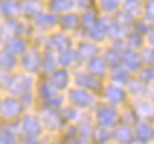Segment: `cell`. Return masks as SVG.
<instances>
[{
    "label": "cell",
    "instance_id": "1",
    "mask_svg": "<svg viewBox=\"0 0 154 144\" xmlns=\"http://www.w3.org/2000/svg\"><path fill=\"white\" fill-rule=\"evenodd\" d=\"M35 95H36L38 106L60 109L61 106H64L67 103L66 93H63L60 90H57L55 87H52L45 77H38L36 87H35Z\"/></svg>",
    "mask_w": 154,
    "mask_h": 144
},
{
    "label": "cell",
    "instance_id": "37",
    "mask_svg": "<svg viewBox=\"0 0 154 144\" xmlns=\"http://www.w3.org/2000/svg\"><path fill=\"white\" fill-rule=\"evenodd\" d=\"M119 2L121 0H99L100 8L105 12H115L116 9L119 8Z\"/></svg>",
    "mask_w": 154,
    "mask_h": 144
},
{
    "label": "cell",
    "instance_id": "38",
    "mask_svg": "<svg viewBox=\"0 0 154 144\" xmlns=\"http://www.w3.org/2000/svg\"><path fill=\"white\" fill-rule=\"evenodd\" d=\"M146 16L148 17V20H154V0L153 2H150V3L147 5Z\"/></svg>",
    "mask_w": 154,
    "mask_h": 144
},
{
    "label": "cell",
    "instance_id": "22",
    "mask_svg": "<svg viewBox=\"0 0 154 144\" xmlns=\"http://www.w3.org/2000/svg\"><path fill=\"white\" fill-rule=\"evenodd\" d=\"M60 67L58 64V55L54 54L51 51H45L42 52V67H41V77H48L52 71H55Z\"/></svg>",
    "mask_w": 154,
    "mask_h": 144
},
{
    "label": "cell",
    "instance_id": "17",
    "mask_svg": "<svg viewBox=\"0 0 154 144\" xmlns=\"http://www.w3.org/2000/svg\"><path fill=\"white\" fill-rule=\"evenodd\" d=\"M113 141L116 144H132L135 141L134 130L129 125L118 124L113 128Z\"/></svg>",
    "mask_w": 154,
    "mask_h": 144
},
{
    "label": "cell",
    "instance_id": "14",
    "mask_svg": "<svg viewBox=\"0 0 154 144\" xmlns=\"http://www.w3.org/2000/svg\"><path fill=\"white\" fill-rule=\"evenodd\" d=\"M19 70V57L9 52L6 48L0 47V71L15 73Z\"/></svg>",
    "mask_w": 154,
    "mask_h": 144
},
{
    "label": "cell",
    "instance_id": "27",
    "mask_svg": "<svg viewBox=\"0 0 154 144\" xmlns=\"http://www.w3.org/2000/svg\"><path fill=\"white\" fill-rule=\"evenodd\" d=\"M109 76H111V83H115V85H119V86H127L129 83V80L132 79L131 73L127 68L122 67V66L111 68L109 70Z\"/></svg>",
    "mask_w": 154,
    "mask_h": 144
},
{
    "label": "cell",
    "instance_id": "33",
    "mask_svg": "<svg viewBox=\"0 0 154 144\" xmlns=\"http://www.w3.org/2000/svg\"><path fill=\"white\" fill-rule=\"evenodd\" d=\"M97 22H99V17H97V15L94 13L92 9H87L85 13L80 16V26H83V28H85L86 32H87V31H90V29H92Z\"/></svg>",
    "mask_w": 154,
    "mask_h": 144
},
{
    "label": "cell",
    "instance_id": "28",
    "mask_svg": "<svg viewBox=\"0 0 154 144\" xmlns=\"http://www.w3.org/2000/svg\"><path fill=\"white\" fill-rule=\"evenodd\" d=\"M79 55H77V51L76 48L70 47L67 50H64L63 52L58 54V64L60 67H64V68H71L73 66H76L79 63Z\"/></svg>",
    "mask_w": 154,
    "mask_h": 144
},
{
    "label": "cell",
    "instance_id": "32",
    "mask_svg": "<svg viewBox=\"0 0 154 144\" xmlns=\"http://www.w3.org/2000/svg\"><path fill=\"white\" fill-rule=\"evenodd\" d=\"M125 45H127V50H132V51H138L143 50V36L140 32H129L125 36Z\"/></svg>",
    "mask_w": 154,
    "mask_h": 144
},
{
    "label": "cell",
    "instance_id": "7",
    "mask_svg": "<svg viewBox=\"0 0 154 144\" xmlns=\"http://www.w3.org/2000/svg\"><path fill=\"white\" fill-rule=\"evenodd\" d=\"M119 117L121 112L118 108L106 102H97L94 106V122L97 127L115 128L119 124Z\"/></svg>",
    "mask_w": 154,
    "mask_h": 144
},
{
    "label": "cell",
    "instance_id": "21",
    "mask_svg": "<svg viewBox=\"0 0 154 144\" xmlns=\"http://www.w3.org/2000/svg\"><path fill=\"white\" fill-rule=\"evenodd\" d=\"M45 6H47V10H50L51 13L61 16L64 13L71 12V9L76 6V2L74 0H48Z\"/></svg>",
    "mask_w": 154,
    "mask_h": 144
},
{
    "label": "cell",
    "instance_id": "4",
    "mask_svg": "<svg viewBox=\"0 0 154 144\" xmlns=\"http://www.w3.org/2000/svg\"><path fill=\"white\" fill-rule=\"evenodd\" d=\"M28 109L19 98L0 93V122H17Z\"/></svg>",
    "mask_w": 154,
    "mask_h": 144
},
{
    "label": "cell",
    "instance_id": "10",
    "mask_svg": "<svg viewBox=\"0 0 154 144\" xmlns=\"http://www.w3.org/2000/svg\"><path fill=\"white\" fill-rule=\"evenodd\" d=\"M71 47V39L70 36L66 32H52V34H48L45 38H44L42 42V50L45 51H51L54 54H60L64 50H67Z\"/></svg>",
    "mask_w": 154,
    "mask_h": 144
},
{
    "label": "cell",
    "instance_id": "29",
    "mask_svg": "<svg viewBox=\"0 0 154 144\" xmlns=\"http://www.w3.org/2000/svg\"><path fill=\"white\" fill-rule=\"evenodd\" d=\"M60 115H61V118H63V121L66 122V125L67 124H74V122H77L79 119L82 118L80 117V111L77 109V108H74V106H71L70 103H66L64 106H61Z\"/></svg>",
    "mask_w": 154,
    "mask_h": 144
},
{
    "label": "cell",
    "instance_id": "26",
    "mask_svg": "<svg viewBox=\"0 0 154 144\" xmlns=\"http://www.w3.org/2000/svg\"><path fill=\"white\" fill-rule=\"evenodd\" d=\"M76 128H77V134H79V140L80 141H89L94 130L93 121L90 118H80L77 121Z\"/></svg>",
    "mask_w": 154,
    "mask_h": 144
},
{
    "label": "cell",
    "instance_id": "3",
    "mask_svg": "<svg viewBox=\"0 0 154 144\" xmlns=\"http://www.w3.org/2000/svg\"><path fill=\"white\" fill-rule=\"evenodd\" d=\"M42 52L41 45L31 42L29 48L19 57V70L29 76L39 77L42 67Z\"/></svg>",
    "mask_w": 154,
    "mask_h": 144
},
{
    "label": "cell",
    "instance_id": "34",
    "mask_svg": "<svg viewBox=\"0 0 154 144\" xmlns=\"http://www.w3.org/2000/svg\"><path fill=\"white\" fill-rule=\"evenodd\" d=\"M147 90V86L138 79V77H132L129 80V83L127 85V92L134 96H144Z\"/></svg>",
    "mask_w": 154,
    "mask_h": 144
},
{
    "label": "cell",
    "instance_id": "19",
    "mask_svg": "<svg viewBox=\"0 0 154 144\" xmlns=\"http://www.w3.org/2000/svg\"><path fill=\"white\" fill-rule=\"evenodd\" d=\"M0 9L3 19L22 17V3L19 0H0Z\"/></svg>",
    "mask_w": 154,
    "mask_h": 144
},
{
    "label": "cell",
    "instance_id": "35",
    "mask_svg": "<svg viewBox=\"0 0 154 144\" xmlns=\"http://www.w3.org/2000/svg\"><path fill=\"white\" fill-rule=\"evenodd\" d=\"M141 64L146 67H154V47H146L140 51Z\"/></svg>",
    "mask_w": 154,
    "mask_h": 144
},
{
    "label": "cell",
    "instance_id": "42",
    "mask_svg": "<svg viewBox=\"0 0 154 144\" xmlns=\"http://www.w3.org/2000/svg\"><path fill=\"white\" fill-rule=\"evenodd\" d=\"M60 144H64V143H60Z\"/></svg>",
    "mask_w": 154,
    "mask_h": 144
},
{
    "label": "cell",
    "instance_id": "12",
    "mask_svg": "<svg viewBox=\"0 0 154 144\" xmlns=\"http://www.w3.org/2000/svg\"><path fill=\"white\" fill-rule=\"evenodd\" d=\"M102 96L106 103H109L112 106L118 108V106L124 105V103L127 102V99H128V92L124 89V86L115 85V83H109V85H105Z\"/></svg>",
    "mask_w": 154,
    "mask_h": 144
},
{
    "label": "cell",
    "instance_id": "2",
    "mask_svg": "<svg viewBox=\"0 0 154 144\" xmlns=\"http://www.w3.org/2000/svg\"><path fill=\"white\" fill-rule=\"evenodd\" d=\"M17 131H19V138L25 141H41L45 136L35 109L25 112V115L17 121Z\"/></svg>",
    "mask_w": 154,
    "mask_h": 144
},
{
    "label": "cell",
    "instance_id": "11",
    "mask_svg": "<svg viewBox=\"0 0 154 144\" xmlns=\"http://www.w3.org/2000/svg\"><path fill=\"white\" fill-rule=\"evenodd\" d=\"M45 79L50 82V85L52 87H55L57 90H60L63 93H66L73 85V74H71L70 68L58 67L55 71H52L51 74L48 77H45Z\"/></svg>",
    "mask_w": 154,
    "mask_h": 144
},
{
    "label": "cell",
    "instance_id": "5",
    "mask_svg": "<svg viewBox=\"0 0 154 144\" xmlns=\"http://www.w3.org/2000/svg\"><path fill=\"white\" fill-rule=\"evenodd\" d=\"M28 28H31L29 20H22L20 17H9L0 22V47L16 36H29Z\"/></svg>",
    "mask_w": 154,
    "mask_h": 144
},
{
    "label": "cell",
    "instance_id": "23",
    "mask_svg": "<svg viewBox=\"0 0 154 144\" xmlns=\"http://www.w3.org/2000/svg\"><path fill=\"white\" fill-rule=\"evenodd\" d=\"M29 45H31V42H29V39H28L26 36H16V38L10 39L9 42H6L5 45H2V47L6 48L9 52H12L13 55L20 57V55L29 48Z\"/></svg>",
    "mask_w": 154,
    "mask_h": 144
},
{
    "label": "cell",
    "instance_id": "39",
    "mask_svg": "<svg viewBox=\"0 0 154 144\" xmlns=\"http://www.w3.org/2000/svg\"><path fill=\"white\" fill-rule=\"evenodd\" d=\"M77 144H93V143H92V141L89 140V141H79Z\"/></svg>",
    "mask_w": 154,
    "mask_h": 144
},
{
    "label": "cell",
    "instance_id": "13",
    "mask_svg": "<svg viewBox=\"0 0 154 144\" xmlns=\"http://www.w3.org/2000/svg\"><path fill=\"white\" fill-rule=\"evenodd\" d=\"M29 22H31V25H32L34 29L36 28L38 31H48V29L54 28L55 25H58V16L51 13L47 9H42Z\"/></svg>",
    "mask_w": 154,
    "mask_h": 144
},
{
    "label": "cell",
    "instance_id": "36",
    "mask_svg": "<svg viewBox=\"0 0 154 144\" xmlns=\"http://www.w3.org/2000/svg\"><path fill=\"white\" fill-rule=\"evenodd\" d=\"M138 79L148 86L151 82H154V67H141L138 71Z\"/></svg>",
    "mask_w": 154,
    "mask_h": 144
},
{
    "label": "cell",
    "instance_id": "20",
    "mask_svg": "<svg viewBox=\"0 0 154 144\" xmlns=\"http://www.w3.org/2000/svg\"><path fill=\"white\" fill-rule=\"evenodd\" d=\"M86 66H87L86 70H87L90 74H93L94 77H97V79H103V77L109 73V70H111V68L108 67V64H106V61L103 60L102 55L94 57V58L90 60Z\"/></svg>",
    "mask_w": 154,
    "mask_h": 144
},
{
    "label": "cell",
    "instance_id": "6",
    "mask_svg": "<svg viewBox=\"0 0 154 144\" xmlns=\"http://www.w3.org/2000/svg\"><path fill=\"white\" fill-rule=\"evenodd\" d=\"M35 112L41 121L45 134H58L66 127V122L63 121L60 115V109H52L45 106H36Z\"/></svg>",
    "mask_w": 154,
    "mask_h": 144
},
{
    "label": "cell",
    "instance_id": "25",
    "mask_svg": "<svg viewBox=\"0 0 154 144\" xmlns=\"http://www.w3.org/2000/svg\"><path fill=\"white\" fill-rule=\"evenodd\" d=\"M58 25L61 26L63 32L64 31H76L80 26V16L74 12H69L58 16Z\"/></svg>",
    "mask_w": 154,
    "mask_h": 144
},
{
    "label": "cell",
    "instance_id": "31",
    "mask_svg": "<svg viewBox=\"0 0 154 144\" xmlns=\"http://www.w3.org/2000/svg\"><path fill=\"white\" fill-rule=\"evenodd\" d=\"M134 111L137 112L138 117H143V118H151V117H154V102L140 101L138 103H135Z\"/></svg>",
    "mask_w": 154,
    "mask_h": 144
},
{
    "label": "cell",
    "instance_id": "43",
    "mask_svg": "<svg viewBox=\"0 0 154 144\" xmlns=\"http://www.w3.org/2000/svg\"><path fill=\"white\" fill-rule=\"evenodd\" d=\"M115 144H116V143H115Z\"/></svg>",
    "mask_w": 154,
    "mask_h": 144
},
{
    "label": "cell",
    "instance_id": "30",
    "mask_svg": "<svg viewBox=\"0 0 154 144\" xmlns=\"http://www.w3.org/2000/svg\"><path fill=\"white\" fill-rule=\"evenodd\" d=\"M102 57L106 61V64H108L109 68L118 67V66H121V63H122V52L116 51L115 48H112V47L105 51V54H103Z\"/></svg>",
    "mask_w": 154,
    "mask_h": 144
},
{
    "label": "cell",
    "instance_id": "9",
    "mask_svg": "<svg viewBox=\"0 0 154 144\" xmlns=\"http://www.w3.org/2000/svg\"><path fill=\"white\" fill-rule=\"evenodd\" d=\"M73 83H74V86L80 87V89H85V90L96 95V96H97V95H102L103 87H105L102 79L94 77L93 74H90L87 70L76 71V74L73 76Z\"/></svg>",
    "mask_w": 154,
    "mask_h": 144
},
{
    "label": "cell",
    "instance_id": "15",
    "mask_svg": "<svg viewBox=\"0 0 154 144\" xmlns=\"http://www.w3.org/2000/svg\"><path fill=\"white\" fill-rule=\"evenodd\" d=\"M121 66L127 68L129 73H138L141 68V58H140V52L132 50H125L122 52V63Z\"/></svg>",
    "mask_w": 154,
    "mask_h": 144
},
{
    "label": "cell",
    "instance_id": "8",
    "mask_svg": "<svg viewBox=\"0 0 154 144\" xmlns=\"http://www.w3.org/2000/svg\"><path fill=\"white\" fill-rule=\"evenodd\" d=\"M66 101L71 106L77 108L79 111H86L96 106V95L87 92L85 89H80L77 86H71L66 92Z\"/></svg>",
    "mask_w": 154,
    "mask_h": 144
},
{
    "label": "cell",
    "instance_id": "24",
    "mask_svg": "<svg viewBox=\"0 0 154 144\" xmlns=\"http://www.w3.org/2000/svg\"><path fill=\"white\" fill-rule=\"evenodd\" d=\"M90 141L93 144H111L113 141V128L94 127Z\"/></svg>",
    "mask_w": 154,
    "mask_h": 144
},
{
    "label": "cell",
    "instance_id": "16",
    "mask_svg": "<svg viewBox=\"0 0 154 144\" xmlns=\"http://www.w3.org/2000/svg\"><path fill=\"white\" fill-rule=\"evenodd\" d=\"M76 51H77V55H79V60L82 63H86V64L90 60H93L94 57L100 55L99 54L100 50H99V47L94 42H80L76 47Z\"/></svg>",
    "mask_w": 154,
    "mask_h": 144
},
{
    "label": "cell",
    "instance_id": "40",
    "mask_svg": "<svg viewBox=\"0 0 154 144\" xmlns=\"http://www.w3.org/2000/svg\"><path fill=\"white\" fill-rule=\"evenodd\" d=\"M20 3H28V2H35V0H19Z\"/></svg>",
    "mask_w": 154,
    "mask_h": 144
},
{
    "label": "cell",
    "instance_id": "18",
    "mask_svg": "<svg viewBox=\"0 0 154 144\" xmlns=\"http://www.w3.org/2000/svg\"><path fill=\"white\" fill-rule=\"evenodd\" d=\"M132 130H134L135 141L148 143V141L154 140V127H151L147 121H138L132 127Z\"/></svg>",
    "mask_w": 154,
    "mask_h": 144
},
{
    "label": "cell",
    "instance_id": "41",
    "mask_svg": "<svg viewBox=\"0 0 154 144\" xmlns=\"http://www.w3.org/2000/svg\"><path fill=\"white\" fill-rule=\"evenodd\" d=\"M132 144H147V143H143V141H134Z\"/></svg>",
    "mask_w": 154,
    "mask_h": 144
}]
</instances>
